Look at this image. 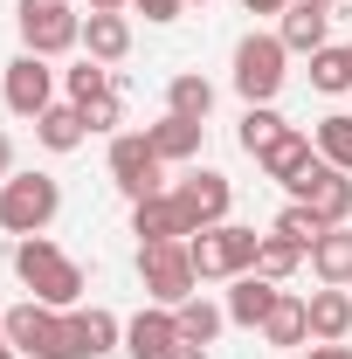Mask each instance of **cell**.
Listing matches in <instances>:
<instances>
[{
	"mask_svg": "<svg viewBox=\"0 0 352 359\" xmlns=\"http://www.w3.org/2000/svg\"><path fill=\"white\" fill-rule=\"evenodd\" d=\"M276 42L290 48V55H318V48H332V14H325V7H290V14L276 21Z\"/></svg>",
	"mask_w": 352,
	"mask_h": 359,
	"instance_id": "cell-18",
	"label": "cell"
},
{
	"mask_svg": "<svg viewBox=\"0 0 352 359\" xmlns=\"http://www.w3.org/2000/svg\"><path fill=\"white\" fill-rule=\"evenodd\" d=\"M304 311H311V339L318 346H339V339H352V290H311L304 297Z\"/></svg>",
	"mask_w": 352,
	"mask_h": 359,
	"instance_id": "cell-16",
	"label": "cell"
},
{
	"mask_svg": "<svg viewBox=\"0 0 352 359\" xmlns=\"http://www.w3.org/2000/svg\"><path fill=\"white\" fill-rule=\"evenodd\" d=\"M132 7L145 21H180V14H187V0H132Z\"/></svg>",
	"mask_w": 352,
	"mask_h": 359,
	"instance_id": "cell-33",
	"label": "cell"
},
{
	"mask_svg": "<svg viewBox=\"0 0 352 359\" xmlns=\"http://www.w3.org/2000/svg\"><path fill=\"white\" fill-rule=\"evenodd\" d=\"M0 332H7V346L21 359H76V346H69V311H48L35 297L0 318Z\"/></svg>",
	"mask_w": 352,
	"mask_h": 359,
	"instance_id": "cell-4",
	"label": "cell"
},
{
	"mask_svg": "<svg viewBox=\"0 0 352 359\" xmlns=\"http://www.w3.org/2000/svg\"><path fill=\"white\" fill-rule=\"evenodd\" d=\"M145 145L166 159V166H187V159H201V145H208V125H194V118H159V125H145Z\"/></svg>",
	"mask_w": 352,
	"mask_h": 359,
	"instance_id": "cell-15",
	"label": "cell"
},
{
	"mask_svg": "<svg viewBox=\"0 0 352 359\" xmlns=\"http://www.w3.org/2000/svg\"><path fill=\"white\" fill-rule=\"evenodd\" d=\"M62 90H69V104H90V97H104V90H118L111 83V69H104V62H76V69H62Z\"/></svg>",
	"mask_w": 352,
	"mask_h": 359,
	"instance_id": "cell-31",
	"label": "cell"
},
{
	"mask_svg": "<svg viewBox=\"0 0 352 359\" xmlns=\"http://www.w3.org/2000/svg\"><path fill=\"white\" fill-rule=\"evenodd\" d=\"M311 276L318 283H332V290H352V228H325L318 242H311Z\"/></svg>",
	"mask_w": 352,
	"mask_h": 359,
	"instance_id": "cell-17",
	"label": "cell"
},
{
	"mask_svg": "<svg viewBox=\"0 0 352 359\" xmlns=\"http://www.w3.org/2000/svg\"><path fill=\"white\" fill-rule=\"evenodd\" d=\"M187 339H180V325H173V311L166 304H145V311L125 325V353L132 359H173Z\"/></svg>",
	"mask_w": 352,
	"mask_h": 359,
	"instance_id": "cell-12",
	"label": "cell"
},
{
	"mask_svg": "<svg viewBox=\"0 0 352 359\" xmlns=\"http://www.w3.org/2000/svg\"><path fill=\"white\" fill-rule=\"evenodd\" d=\"M62 215V187L48 173H7L0 180V228L21 242V235H48V222Z\"/></svg>",
	"mask_w": 352,
	"mask_h": 359,
	"instance_id": "cell-2",
	"label": "cell"
},
{
	"mask_svg": "<svg viewBox=\"0 0 352 359\" xmlns=\"http://www.w3.org/2000/svg\"><path fill=\"white\" fill-rule=\"evenodd\" d=\"M304 359H352V346H346V339H339V346H318V339H311V353Z\"/></svg>",
	"mask_w": 352,
	"mask_h": 359,
	"instance_id": "cell-35",
	"label": "cell"
},
{
	"mask_svg": "<svg viewBox=\"0 0 352 359\" xmlns=\"http://www.w3.org/2000/svg\"><path fill=\"white\" fill-rule=\"evenodd\" d=\"M173 201L187 208V222H194V235H201V228H221V222H228L235 187H228V173H215V166H194V173L173 187Z\"/></svg>",
	"mask_w": 352,
	"mask_h": 359,
	"instance_id": "cell-10",
	"label": "cell"
},
{
	"mask_svg": "<svg viewBox=\"0 0 352 359\" xmlns=\"http://www.w3.org/2000/svg\"><path fill=\"white\" fill-rule=\"evenodd\" d=\"M283 62H290V48L276 42V35H263V28L242 35L235 42V90H242V104H276V90L290 76Z\"/></svg>",
	"mask_w": 352,
	"mask_h": 359,
	"instance_id": "cell-7",
	"label": "cell"
},
{
	"mask_svg": "<svg viewBox=\"0 0 352 359\" xmlns=\"http://www.w3.org/2000/svg\"><path fill=\"white\" fill-rule=\"evenodd\" d=\"M166 111H173V118H194V125H208V111H215V83H208L201 69H180L173 83H166Z\"/></svg>",
	"mask_w": 352,
	"mask_h": 359,
	"instance_id": "cell-23",
	"label": "cell"
},
{
	"mask_svg": "<svg viewBox=\"0 0 352 359\" xmlns=\"http://www.w3.org/2000/svg\"><path fill=\"white\" fill-rule=\"evenodd\" d=\"M297 269H304V249H297V242H283V235H263V249H256V276L290 283Z\"/></svg>",
	"mask_w": 352,
	"mask_h": 359,
	"instance_id": "cell-29",
	"label": "cell"
},
{
	"mask_svg": "<svg viewBox=\"0 0 352 359\" xmlns=\"http://www.w3.org/2000/svg\"><path fill=\"white\" fill-rule=\"evenodd\" d=\"M35 138H42L48 152H76V145L90 138V125H83V111L62 97V104H48L42 118H35Z\"/></svg>",
	"mask_w": 352,
	"mask_h": 359,
	"instance_id": "cell-22",
	"label": "cell"
},
{
	"mask_svg": "<svg viewBox=\"0 0 352 359\" xmlns=\"http://www.w3.org/2000/svg\"><path fill=\"white\" fill-rule=\"evenodd\" d=\"M311 208H318V222H325V228H346V222H352V173H339V166H325V159H318Z\"/></svg>",
	"mask_w": 352,
	"mask_h": 359,
	"instance_id": "cell-21",
	"label": "cell"
},
{
	"mask_svg": "<svg viewBox=\"0 0 352 359\" xmlns=\"http://www.w3.org/2000/svg\"><path fill=\"white\" fill-rule=\"evenodd\" d=\"M173 325H180V339H187V346H215L221 325H228V311H221V304H208V297L194 290V297L173 311Z\"/></svg>",
	"mask_w": 352,
	"mask_h": 359,
	"instance_id": "cell-25",
	"label": "cell"
},
{
	"mask_svg": "<svg viewBox=\"0 0 352 359\" xmlns=\"http://www.w3.org/2000/svg\"><path fill=\"white\" fill-rule=\"evenodd\" d=\"M7 173H14V138L0 132V180H7Z\"/></svg>",
	"mask_w": 352,
	"mask_h": 359,
	"instance_id": "cell-37",
	"label": "cell"
},
{
	"mask_svg": "<svg viewBox=\"0 0 352 359\" xmlns=\"http://www.w3.org/2000/svg\"><path fill=\"white\" fill-rule=\"evenodd\" d=\"M187 7H194V0H187ZM201 7H208V0H201Z\"/></svg>",
	"mask_w": 352,
	"mask_h": 359,
	"instance_id": "cell-41",
	"label": "cell"
},
{
	"mask_svg": "<svg viewBox=\"0 0 352 359\" xmlns=\"http://www.w3.org/2000/svg\"><path fill=\"white\" fill-rule=\"evenodd\" d=\"M311 90L346 97L352 90V48H318V55H311Z\"/></svg>",
	"mask_w": 352,
	"mask_h": 359,
	"instance_id": "cell-27",
	"label": "cell"
},
{
	"mask_svg": "<svg viewBox=\"0 0 352 359\" xmlns=\"http://www.w3.org/2000/svg\"><path fill=\"white\" fill-rule=\"evenodd\" d=\"M138 283H145L152 304L180 311V304L201 290V269L187 256V242H138Z\"/></svg>",
	"mask_w": 352,
	"mask_h": 359,
	"instance_id": "cell-3",
	"label": "cell"
},
{
	"mask_svg": "<svg viewBox=\"0 0 352 359\" xmlns=\"http://www.w3.org/2000/svg\"><path fill=\"white\" fill-rule=\"evenodd\" d=\"M256 249H263V235H256V228H242V222H221V228L187 235V256H194V269H201V283L256 269Z\"/></svg>",
	"mask_w": 352,
	"mask_h": 359,
	"instance_id": "cell-6",
	"label": "cell"
},
{
	"mask_svg": "<svg viewBox=\"0 0 352 359\" xmlns=\"http://www.w3.org/2000/svg\"><path fill=\"white\" fill-rule=\"evenodd\" d=\"M311 159H318V145H311V138L297 132V125H290V132L276 138V145H263V152H256V166H263V180H276V187H290V180L304 173Z\"/></svg>",
	"mask_w": 352,
	"mask_h": 359,
	"instance_id": "cell-19",
	"label": "cell"
},
{
	"mask_svg": "<svg viewBox=\"0 0 352 359\" xmlns=\"http://www.w3.org/2000/svg\"><path fill=\"white\" fill-rule=\"evenodd\" d=\"M14 276L28 283V297L48 304V311H76L83 304V263L62 256L48 235H21L14 242Z\"/></svg>",
	"mask_w": 352,
	"mask_h": 359,
	"instance_id": "cell-1",
	"label": "cell"
},
{
	"mask_svg": "<svg viewBox=\"0 0 352 359\" xmlns=\"http://www.w3.org/2000/svg\"><path fill=\"white\" fill-rule=\"evenodd\" d=\"M83 48H90V62H125L132 55V21L125 14H83Z\"/></svg>",
	"mask_w": 352,
	"mask_h": 359,
	"instance_id": "cell-20",
	"label": "cell"
},
{
	"mask_svg": "<svg viewBox=\"0 0 352 359\" xmlns=\"http://www.w3.org/2000/svg\"><path fill=\"white\" fill-rule=\"evenodd\" d=\"M0 359H21V353H14V346H7V332H0Z\"/></svg>",
	"mask_w": 352,
	"mask_h": 359,
	"instance_id": "cell-40",
	"label": "cell"
},
{
	"mask_svg": "<svg viewBox=\"0 0 352 359\" xmlns=\"http://www.w3.org/2000/svg\"><path fill=\"white\" fill-rule=\"evenodd\" d=\"M76 111H83V125H90V132H111V138H118V125H125V97H118V90L90 97V104H76Z\"/></svg>",
	"mask_w": 352,
	"mask_h": 359,
	"instance_id": "cell-32",
	"label": "cell"
},
{
	"mask_svg": "<svg viewBox=\"0 0 352 359\" xmlns=\"http://www.w3.org/2000/svg\"><path fill=\"white\" fill-rule=\"evenodd\" d=\"M290 132V125H283V118H276V104H249V111H242V152H249V159H256V152H263V145H276V138Z\"/></svg>",
	"mask_w": 352,
	"mask_h": 359,
	"instance_id": "cell-28",
	"label": "cell"
},
{
	"mask_svg": "<svg viewBox=\"0 0 352 359\" xmlns=\"http://www.w3.org/2000/svg\"><path fill=\"white\" fill-rule=\"evenodd\" d=\"M69 346H76V359H104L125 346V325H118V311H104V304H76L69 311Z\"/></svg>",
	"mask_w": 352,
	"mask_h": 359,
	"instance_id": "cell-13",
	"label": "cell"
},
{
	"mask_svg": "<svg viewBox=\"0 0 352 359\" xmlns=\"http://www.w3.org/2000/svg\"><path fill=\"white\" fill-rule=\"evenodd\" d=\"M14 28L28 55H69L83 42V14L69 0H14Z\"/></svg>",
	"mask_w": 352,
	"mask_h": 359,
	"instance_id": "cell-5",
	"label": "cell"
},
{
	"mask_svg": "<svg viewBox=\"0 0 352 359\" xmlns=\"http://www.w3.org/2000/svg\"><path fill=\"white\" fill-rule=\"evenodd\" d=\"M173 359H208V346H180V353Z\"/></svg>",
	"mask_w": 352,
	"mask_h": 359,
	"instance_id": "cell-38",
	"label": "cell"
},
{
	"mask_svg": "<svg viewBox=\"0 0 352 359\" xmlns=\"http://www.w3.org/2000/svg\"><path fill=\"white\" fill-rule=\"evenodd\" d=\"M0 97H7V111L14 118H42L48 104H55V69H48V55H14L7 62V76H0Z\"/></svg>",
	"mask_w": 352,
	"mask_h": 359,
	"instance_id": "cell-9",
	"label": "cell"
},
{
	"mask_svg": "<svg viewBox=\"0 0 352 359\" xmlns=\"http://www.w3.org/2000/svg\"><path fill=\"white\" fill-rule=\"evenodd\" d=\"M242 7H249V14H276V21H283V14H290L297 0H242Z\"/></svg>",
	"mask_w": 352,
	"mask_h": 359,
	"instance_id": "cell-34",
	"label": "cell"
},
{
	"mask_svg": "<svg viewBox=\"0 0 352 359\" xmlns=\"http://www.w3.org/2000/svg\"><path fill=\"white\" fill-rule=\"evenodd\" d=\"M111 187H118L125 201L173 194V187H166V159L145 145V132H118V138H111Z\"/></svg>",
	"mask_w": 352,
	"mask_h": 359,
	"instance_id": "cell-8",
	"label": "cell"
},
{
	"mask_svg": "<svg viewBox=\"0 0 352 359\" xmlns=\"http://www.w3.org/2000/svg\"><path fill=\"white\" fill-rule=\"evenodd\" d=\"M297 7H325V14H332V7H339V0H297Z\"/></svg>",
	"mask_w": 352,
	"mask_h": 359,
	"instance_id": "cell-39",
	"label": "cell"
},
{
	"mask_svg": "<svg viewBox=\"0 0 352 359\" xmlns=\"http://www.w3.org/2000/svg\"><path fill=\"white\" fill-rule=\"evenodd\" d=\"M311 145H318V159H325V166L352 173V111H332V118L311 132Z\"/></svg>",
	"mask_w": 352,
	"mask_h": 359,
	"instance_id": "cell-26",
	"label": "cell"
},
{
	"mask_svg": "<svg viewBox=\"0 0 352 359\" xmlns=\"http://www.w3.org/2000/svg\"><path fill=\"white\" fill-rule=\"evenodd\" d=\"M269 235H283V242H297V249L311 256V242L325 235V222H318V208H311V201H290V208L276 215V228H269Z\"/></svg>",
	"mask_w": 352,
	"mask_h": 359,
	"instance_id": "cell-30",
	"label": "cell"
},
{
	"mask_svg": "<svg viewBox=\"0 0 352 359\" xmlns=\"http://www.w3.org/2000/svg\"><path fill=\"white\" fill-rule=\"evenodd\" d=\"M276 297H283V283H269V276H256V269H242V276H228V297H221V311H228V325L256 332V325L276 311Z\"/></svg>",
	"mask_w": 352,
	"mask_h": 359,
	"instance_id": "cell-11",
	"label": "cell"
},
{
	"mask_svg": "<svg viewBox=\"0 0 352 359\" xmlns=\"http://www.w3.org/2000/svg\"><path fill=\"white\" fill-rule=\"evenodd\" d=\"M132 235L138 242H187L194 222H187V208L173 194H152V201H132Z\"/></svg>",
	"mask_w": 352,
	"mask_h": 359,
	"instance_id": "cell-14",
	"label": "cell"
},
{
	"mask_svg": "<svg viewBox=\"0 0 352 359\" xmlns=\"http://www.w3.org/2000/svg\"><path fill=\"white\" fill-rule=\"evenodd\" d=\"M263 339H269V346H311V311H304L297 290L276 297V311L263 318Z\"/></svg>",
	"mask_w": 352,
	"mask_h": 359,
	"instance_id": "cell-24",
	"label": "cell"
},
{
	"mask_svg": "<svg viewBox=\"0 0 352 359\" xmlns=\"http://www.w3.org/2000/svg\"><path fill=\"white\" fill-rule=\"evenodd\" d=\"M132 0H83V14H125Z\"/></svg>",
	"mask_w": 352,
	"mask_h": 359,
	"instance_id": "cell-36",
	"label": "cell"
}]
</instances>
